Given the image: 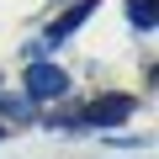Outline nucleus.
I'll use <instances>...</instances> for the list:
<instances>
[{"instance_id":"obj_1","label":"nucleus","mask_w":159,"mask_h":159,"mask_svg":"<svg viewBox=\"0 0 159 159\" xmlns=\"http://www.w3.org/2000/svg\"><path fill=\"white\" fill-rule=\"evenodd\" d=\"M64 90H69V74L58 64H32L27 69V96L32 101H58Z\"/></svg>"},{"instance_id":"obj_2","label":"nucleus","mask_w":159,"mask_h":159,"mask_svg":"<svg viewBox=\"0 0 159 159\" xmlns=\"http://www.w3.org/2000/svg\"><path fill=\"white\" fill-rule=\"evenodd\" d=\"M133 111H138L133 96H101V101L85 106V122H90V127H117V122H127Z\"/></svg>"},{"instance_id":"obj_3","label":"nucleus","mask_w":159,"mask_h":159,"mask_svg":"<svg viewBox=\"0 0 159 159\" xmlns=\"http://www.w3.org/2000/svg\"><path fill=\"white\" fill-rule=\"evenodd\" d=\"M90 11H96V0H80V6H74V11H64V16H58V21L48 27V43H43V48H58V43H64V37H69V32H74L80 21H85Z\"/></svg>"},{"instance_id":"obj_4","label":"nucleus","mask_w":159,"mask_h":159,"mask_svg":"<svg viewBox=\"0 0 159 159\" xmlns=\"http://www.w3.org/2000/svg\"><path fill=\"white\" fill-rule=\"evenodd\" d=\"M127 21L143 27V32H154V0H127Z\"/></svg>"},{"instance_id":"obj_5","label":"nucleus","mask_w":159,"mask_h":159,"mask_svg":"<svg viewBox=\"0 0 159 159\" xmlns=\"http://www.w3.org/2000/svg\"><path fill=\"white\" fill-rule=\"evenodd\" d=\"M0 138H6V127H0Z\"/></svg>"}]
</instances>
